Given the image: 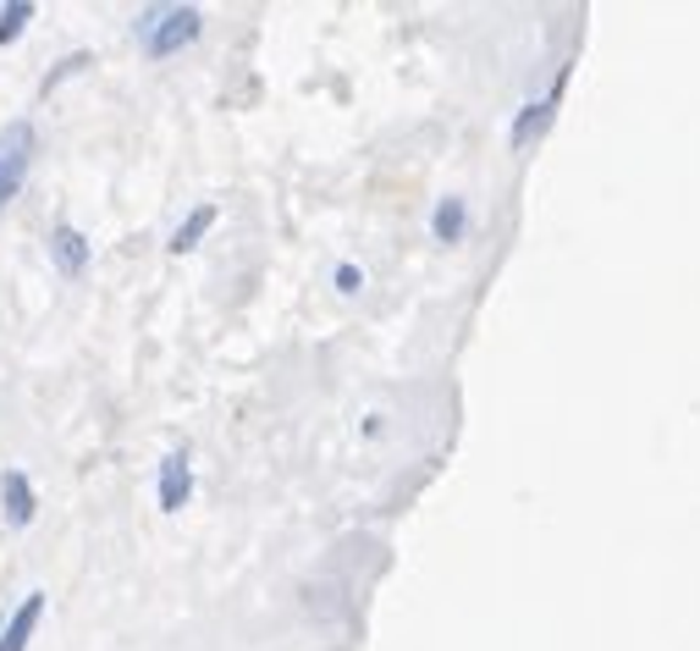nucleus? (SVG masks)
<instances>
[{"label": "nucleus", "mask_w": 700, "mask_h": 651, "mask_svg": "<svg viewBox=\"0 0 700 651\" xmlns=\"http://www.w3.org/2000/svg\"><path fill=\"white\" fill-rule=\"evenodd\" d=\"M199 28H204V17L193 6H155V11L138 17V39H144L149 55H177L182 44L199 39Z\"/></svg>", "instance_id": "obj_1"}, {"label": "nucleus", "mask_w": 700, "mask_h": 651, "mask_svg": "<svg viewBox=\"0 0 700 651\" xmlns=\"http://www.w3.org/2000/svg\"><path fill=\"white\" fill-rule=\"evenodd\" d=\"M28 160H33V127L28 122H11L0 133V210L17 199V188L28 177Z\"/></svg>", "instance_id": "obj_2"}, {"label": "nucleus", "mask_w": 700, "mask_h": 651, "mask_svg": "<svg viewBox=\"0 0 700 651\" xmlns=\"http://www.w3.org/2000/svg\"><path fill=\"white\" fill-rule=\"evenodd\" d=\"M558 94H563V83H558V88H552L547 99H530V105H524V111L513 116V133H508V144H513V149L535 144V138H541V133H547V127L558 122Z\"/></svg>", "instance_id": "obj_3"}, {"label": "nucleus", "mask_w": 700, "mask_h": 651, "mask_svg": "<svg viewBox=\"0 0 700 651\" xmlns=\"http://www.w3.org/2000/svg\"><path fill=\"white\" fill-rule=\"evenodd\" d=\"M188 492H193L188 453H166V459H160V508H166V514H177V508L188 503Z\"/></svg>", "instance_id": "obj_4"}, {"label": "nucleus", "mask_w": 700, "mask_h": 651, "mask_svg": "<svg viewBox=\"0 0 700 651\" xmlns=\"http://www.w3.org/2000/svg\"><path fill=\"white\" fill-rule=\"evenodd\" d=\"M0 508H6V519H11L17 531L33 519V486H28L22 470H6V475H0Z\"/></svg>", "instance_id": "obj_5"}, {"label": "nucleus", "mask_w": 700, "mask_h": 651, "mask_svg": "<svg viewBox=\"0 0 700 651\" xmlns=\"http://www.w3.org/2000/svg\"><path fill=\"white\" fill-rule=\"evenodd\" d=\"M39 619H44V597L33 591L17 613H11V624L0 630V651H22L28 641H33V630H39Z\"/></svg>", "instance_id": "obj_6"}, {"label": "nucleus", "mask_w": 700, "mask_h": 651, "mask_svg": "<svg viewBox=\"0 0 700 651\" xmlns=\"http://www.w3.org/2000/svg\"><path fill=\"white\" fill-rule=\"evenodd\" d=\"M50 254H55L61 276H83V265H88V243H83L77 227H55L50 232Z\"/></svg>", "instance_id": "obj_7"}, {"label": "nucleus", "mask_w": 700, "mask_h": 651, "mask_svg": "<svg viewBox=\"0 0 700 651\" xmlns=\"http://www.w3.org/2000/svg\"><path fill=\"white\" fill-rule=\"evenodd\" d=\"M431 232H436V243H458V238L469 232V204H464L458 193H447V199L436 204V216H431Z\"/></svg>", "instance_id": "obj_8"}, {"label": "nucleus", "mask_w": 700, "mask_h": 651, "mask_svg": "<svg viewBox=\"0 0 700 651\" xmlns=\"http://www.w3.org/2000/svg\"><path fill=\"white\" fill-rule=\"evenodd\" d=\"M210 227H215V204H199V210H193V216H188V221L171 232V254H188V249H193V243H199Z\"/></svg>", "instance_id": "obj_9"}, {"label": "nucleus", "mask_w": 700, "mask_h": 651, "mask_svg": "<svg viewBox=\"0 0 700 651\" xmlns=\"http://www.w3.org/2000/svg\"><path fill=\"white\" fill-rule=\"evenodd\" d=\"M28 17H33V6H28V0H11V6H0V44H11V39L28 28Z\"/></svg>", "instance_id": "obj_10"}, {"label": "nucleus", "mask_w": 700, "mask_h": 651, "mask_svg": "<svg viewBox=\"0 0 700 651\" xmlns=\"http://www.w3.org/2000/svg\"><path fill=\"white\" fill-rule=\"evenodd\" d=\"M364 287V271L359 265H337V293H359Z\"/></svg>", "instance_id": "obj_11"}]
</instances>
